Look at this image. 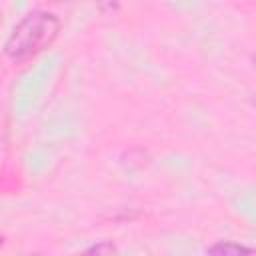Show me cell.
<instances>
[{"label":"cell","instance_id":"6da1fadb","mask_svg":"<svg viewBox=\"0 0 256 256\" xmlns=\"http://www.w3.org/2000/svg\"><path fill=\"white\" fill-rule=\"evenodd\" d=\"M60 30V22L48 12H32L24 16L10 32L4 50L12 60H26L42 52Z\"/></svg>","mask_w":256,"mask_h":256},{"label":"cell","instance_id":"7a4b0ae2","mask_svg":"<svg viewBox=\"0 0 256 256\" xmlns=\"http://www.w3.org/2000/svg\"><path fill=\"white\" fill-rule=\"evenodd\" d=\"M210 252H250V250L238 244H220V246H212Z\"/></svg>","mask_w":256,"mask_h":256}]
</instances>
